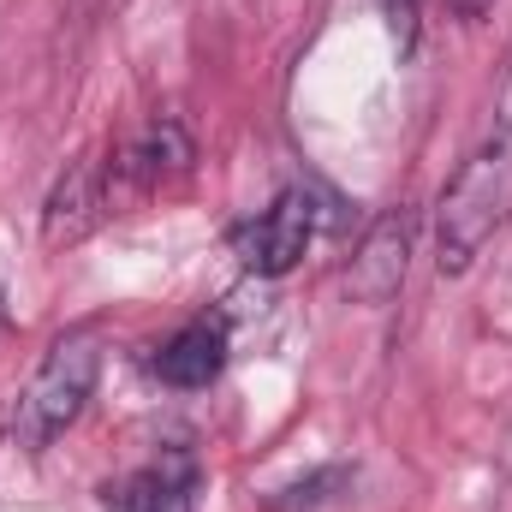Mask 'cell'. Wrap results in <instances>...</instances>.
I'll return each instance as SVG.
<instances>
[{"label": "cell", "mask_w": 512, "mask_h": 512, "mask_svg": "<svg viewBox=\"0 0 512 512\" xmlns=\"http://www.w3.org/2000/svg\"><path fill=\"white\" fill-rule=\"evenodd\" d=\"M507 215H512V137L495 131L441 185V203H435V262H441V274H465L483 256V245L507 227Z\"/></svg>", "instance_id": "cell-1"}, {"label": "cell", "mask_w": 512, "mask_h": 512, "mask_svg": "<svg viewBox=\"0 0 512 512\" xmlns=\"http://www.w3.org/2000/svg\"><path fill=\"white\" fill-rule=\"evenodd\" d=\"M96 376H102V340H96V328L60 334V340L42 352L36 376L24 382L18 405H12V435H18V447H30V453L54 447V441L84 417V405H90V393H96Z\"/></svg>", "instance_id": "cell-2"}, {"label": "cell", "mask_w": 512, "mask_h": 512, "mask_svg": "<svg viewBox=\"0 0 512 512\" xmlns=\"http://www.w3.org/2000/svg\"><path fill=\"white\" fill-rule=\"evenodd\" d=\"M316 197L304 191V185H286L268 209H256L251 221H239L233 233H227V245L233 256L245 262V274L256 280H280V274H292L304 251H310V239H316Z\"/></svg>", "instance_id": "cell-3"}, {"label": "cell", "mask_w": 512, "mask_h": 512, "mask_svg": "<svg viewBox=\"0 0 512 512\" xmlns=\"http://www.w3.org/2000/svg\"><path fill=\"white\" fill-rule=\"evenodd\" d=\"M191 161H197V143H191L185 120H173V114L143 120L137 131H126V143H120V149H114V161H108L114 203H120V197H149V191H161V185L185 179V173H191Z\"/></svg>", "instance_id": "cell-4"}, {"label": "cell", "mask_w": 512, "mask_h": 512, "mask_svg": "<svg viewBox=\"0 0 512 512\" xmlns=\"http://www.w3.org/2000/svg\"><path fill=\"white\" fill-rule=\"evenodd\" d=\"M108 209H114L108 161L78 155V161L54 179V191H48V203H42V245H48V251H66V245L90 239Z\"/></svg>", "instance_id": "cell-5"}, {"label": "cell", "mask_w": 512, "mask_h": 512, "mask_svg": "<svg viewBox=\"0 0 512 512\" xmlns=\"http://www.w3.org/2000/svg\"><path fill=\"white\" fill-rule=\"evenodd\" d=\"M411 245H417V215L399 203V209H382L364 233V245L352 256V292L364 304H393L405 274H411Z\"/></svg>", "instance_id": "cell-6"}, {"label": "cell", "mask_w": 512, "mask_h": 512, "mask_svg": "<svg viewBox=\"0 0 512 512\" xmlns=\"http://www.w3.org/2000/svg\"><path fill=\"white\" fill-rule=\"evenodd\" d=\"M227 316H191L185 328H173L155 352H149V376L167 387H209L221 370H227Z\"/></svg>", "instance_id": "cell-7"}, {"label": "cell", "mask_w": 512, "mask_h": 512, "mask_svg": "<svg viewBox=\"0 0 512 512\" xmlns=\"http://www.w3.org/2000/svg\"><path fill=\"white\" fill-rule=\"evenodd\" d=\"M108 512H191V465L185 459H161V465H143L120 477L108 495Z\"/></svg>", "instance_id": "cell-8"}, {"label": "cell", "mask_w": 512, "mask_h": 512, "mask_svg": "<svg viewBox=\"0 0 512 512\" xmlns=\"http://www.w3.org/2000/svg\"><path fill=\"white\" fill-rule=\"evenodd\" d=\"M376 12H382V24H387V36H393V48L399 54H411L417 48V12H423V0H376Z\"/></svg>", "instance_id": "cell-9"}, {"label": "cell", "mask_w": 512, "mask_h": 512, "mask_svg": "<svg viewBox=\"0 0 512 512\" xmlns=\"http://www.w3.org/2000/svg\"><path fill=\"white\" fill-rule=\"evenodd\" d=\"M495 131L512 137V66L501 72V90H495Z\"/></svg>", "instance_id": "cell-10"}, {"label": "cell", "mask_w": 512, "mask_h": 512, "mask_svg": "<svg viewBox=\"0 0 512 512\" xmlns=\"http://www.w3.org/2000/svg\"><path fill=\"white\" fill-rule=\"evenodd\" d=\"M447 6H453V12H459V18H483V12H489V6H495V0H447Z\"/></svg>", "instance_id": "cell-11"}]
</instances>
